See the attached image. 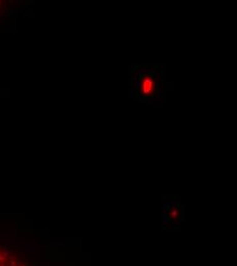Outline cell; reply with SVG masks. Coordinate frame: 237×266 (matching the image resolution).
<instances>
[{"instance_id":"cell-1","label":"cell","mask_w":237,"mask_h":266,"mask_svg":"<svg viewBox=\"0 0 237 266\" xmlns=\"http://www.w3.org/2000/svg\"><path fill=\"white\" fill-rule=\"evenodd\" d=\"M135 94L140 100H151L159 92V76L151 69L139 70L134 77Z\"/></svg>"},{"instance_id":"cell-2","label":"cell","mask_w":237,"mask_h":266,"mask_svg":"<svg viewBox=\"0 0 237 266\" xmlns=\"http://www.w3.org/2000/svg\"><path fill=\"white\" fill-rule=\"evenodd\" d=\"M0 266H4V265H3V264H0Z\"/></svg>"}]
</instances>
